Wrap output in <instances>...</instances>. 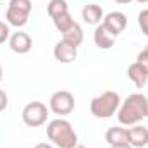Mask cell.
<instances>
[{
  "label": "cell",
  "mask_w": 148,
  "mask_h": 148,
  "mask_svg": "<svg viewBox=\"0 0 148 148\" xmlns=\"http://www.w3.org/2000/svg\"><path fill=\"white\" fill-rule=\"evenodd\" d=\"M147 103L148 97L143 93H133L124 102H121V107L117 110V121L121 126H134L141 122L147 117Z\"/></svg>",
  "instance_id": "obj_1"
},
{
  "label": "cell",
  "mask_w": 148,
  "mask_h": 148,
  "mask_svg": "<svg viewBox=\"0 0 148 148\" xmlns=\"http://www.w3.org/2000/svg\"><path fill=\"white\" fill-rule=\"evenodd\" d=\"M47 136L55 147L59 148H71L77 145V134L73 129V124L67 119H53L47 126Z\"/></svg>",
  "instance_id": "obj_2"
},
{
  "label": "cell",
  "mask_w": 148,
  "mask_h": 148,
  "mask_svg": "<svg viewBox=\"0 0 148 148\" xmlns=\"http://www.w3.org/2000/svg\"><path fill=\"white\" fill-rule=\"evenodd\" d=\"M121 102L122 100L117 91H103L102 95H98L91 100L90 112H91V115H95L98 119H109L117 114Z\"/></svg>",
  "instance_id": "obj_3"
},
{
  "label": "cell",
  "mask_w": 148,
  "mask_h": 148,
  "mask_svg": "<svg viewBox=\"0 0 148 148\" xmlns=\"http://www.w3.org/2000/svg\"><path fill=\"white\" fill-rule=\"evenodd\" d=\"M31 10H33L31 0H10L9 7H7V12H5L7 24L9 26H16V28L26 26Z\"/></svg>",
  "instance_id": "obj_4"
},
{
  "label": "cell",
  "mask_w": 148,
  "mask_h": 148,
  "mask_svg": "<svg viewBox=\"0 0 148 148\" xmlns=\"http://www.w3.org/2000/svg\"><path fill=\"white\" fill-rule=\"evenodd\" d=\"M21 117L28 127H40L48 119V109L41 102H29L28 105H24Z\"/></svg>",
  "instance_id": "obj_5"
},
{
  "label": "cell",
  "mask_w": 148,
  "mask_h": 148,
  "mask_svg": "<svg viewBox=\"0 0 148 148\" xmlns=\"http://www.w3.org/2000/svg\"><path fill=\"white\" fill-rule=\"evenodd\" d=\"M74 97L71 91H66V90H60V91H55L52 97H50V102H48V107L50 110L53 112L55 115H69L74 110Z\"/></svg>",
  "instance_id": "obj_6"
},
{
  "label": "cell",
  "mask_w": 148,
  "mask_h": 148,
  "mask_svg": "<svg viewBox=\"0 0 148 148\" xmlns=\"http://www.w3.org/2000/svg\"><path fill=\"white\" fill-rule=\"evenodd\" d=\"M102 24H103V28H105L110 35H114V36L117 38L124 29H126V26H127V17H126L124 12L112 10L107 16H103Z\"/></svg>",
  "instance_id": "obj_7"
},
{
  "label": "cell",
  "mask_w": 148,
  "mask_h": 148,
  "mask_svg": "<svg viewBox=\"0 0 148 148\" xmlns=\"http://www.w3.org/2000/svg\"><path fill=\"white\" fill-rule=\"evenodd\" d=\"M9 47L14 53H28L31 48H33V40L28 33L24 31H17V33H12L10 38H9Z\"/></svg>",
  "instance_id": "obj_8"
},
{
  "label": "cell",
  "mask_w": 148,
  "mask_h": 148,
  "mask_svg": "<svg viewBox=\"0 0 148 148\" xmlns=\"http://www.w3.org/2000/svg\"><path fill=\"white\" fill-rule=\"evenodd\" d=\"M53 57H55V60H59L60 64H71V62L76 60V57H77V48L73 47L71 43L60 40V41H57L55 47H53Z\"/></svg>",
  "instance_id": "obj_9"
},
{
  "label": "cell",
  "mask_w": 148,
  "mask_h": 148,
  "mask_svg": "<svg viewBox=\"0 0 148 148\" xmlns=\"http://www.w3.org/2000/svg\"><path fill=\"white\" fill-rule=\"evenodd\" d=\"M127 134V143L133 148H143L148 145V127L134 124L129 126V129H126Z\"/></svg>",
  "instance_id": "obj_10"
},
{
  "label": "cell",
  "mask_w": 148,
  "mask_h": 148,
  "mask_svg": "<svg viewBox=\"0 0 148 148\" xmlns=\"http://www.w3.org/2000/svg\"><path fill=\"white\" fill-rule=\"evenodd\" d=\"M81 17L86 24H95L98 26L103 21V10L98 3H86L81 10Z\"/></svg>",
  "instance_id": "obj_11"
},
{
  "label": "cell",
  "mask_w": 148,
  "mask_h": 148,
  "mask_svg": "<svg viewBox=\"0 0 148 148\" xmlns=\"http://www.w3.org/2000/svg\"><path fill=\"white\" fill-rule=\"evenodd\" d=\"M93 41H95V45L100 48V50H109L114 47V43H115V36L110 35L105 28H103V24L100 23L97 28H95V33H93Z\"/></svg>",
  "instance_id": "obj_12"
},
{
  "label": "cell",
  "mask_w": 148,
  "mask_h": 148,
  "mask_svg": "<svg viewBox=\"0 0 148 148\" xmlns=\"http://www.w3.org/2000/svg\"><path fill=\"white\" fill-rule=\"evenodd\" d=\"M127 77L134 83L136 88H143L148 83V71L143 66H140L138 62H133L127 67Z\"/></svg>",
  "instance_id": "obj_13"
},
{
  "label": "cell",
  "mask_w": 148,
  "mask_h": 148,
  "mask_svg": "<svg viewBox=\"0 0 148 148\" xmlns=\"http://www.w3.org/2000/svg\"><path fill=\"white\" fill-rule=\"evenodd\" d=\"M105 141L114 147V145H121V143H127V134L126 129L122 126H114L110 129H107L105 133Z\"/></svg>",
  "instance_id": "obj_14"
},
{
  "label": "cell",
  "mask_w": 148,
  "mask_h": 148,
  "mask_svg": "<svg viewBox=\"0 0 148 148\" xmlns=\"http://www.w3.org/2000/svg\"><path fill=\"white\" fill-rule=\"evenodd\" d=\"M62 40L64 41H67V43H71L73 47H79L81 43H83V40H84V33H83V28L77 24V23H74V26L71 29H67L66 33H62Z\"/></svg>",
  "instance_id": "obj_15"
},
{
  "label": "cell",
  "mask_w": 148,
  "mask_h": 148,
  "mask_svg": "<svg viewBox=\"0 0 148 148\" xmlns=\"http://www.w3.org/2000/svg\"><path fill=\"white\" fill-rule=\"evenodd\" d=\"M66 12H69V5L66 0H50L47 5V14L50 16V19H53L60 14H66Z\"/></svg>",
  "instance_id": "obj_16"
},
{
  "label": "cell",
  "mask_w": 148,
  "mask_h": 148,
  "mask_svg": "<svg viewBox=\"0 0 148 148\" xmlns=\"http://www.w3.org/2000/svg\"><path fill=\"white\" fill-rule=\"evenodd\" d=\"M53 21V26H55V29L59 31V33H66L67 29H71L74 26V21L73 16L69 14V12H66V14H60V16H57V17H53L52 19Z\"/></svg>",
  "instance_id": "obj_17"
},
{
  "label": "cell",
  "mask_w": 148,
  "mask_h": 148,
  "mask_svg": "<svg viewBox=\"0 0 148 148\" xmlns=\"http://www.w3.org/2000/svg\"><path fill=\"white\" fill-rule=\"evenodd\" d=\"M138 26L141 29V33L148 36V9H143L140 14H138Z\"/></svg>",
  "instance_id": "obj_18"
},
{
  "label": "cell",
  "mask_w": 148,
  "mask_h": 148,
  "mask_svg": "<svg viewBox=\"0 0 148 148\" xmlns=\"http://www.w3.org/2000/svg\"><path fill=\"white\" fill-rule=\"evenodd\" d=\"M9 38H10L9 24H7V23H3V21H0V45H2V43H5V41H9Z\"/></svg>",
  "instance_id": "obj_19"
},
{
  "label": "cell",
  "mask_w": 148,
  "mask_h": 148,
  "mask_svg": "<svg viewBox=\"0 0 148 148\" xmlns=\"http://www.w3.org/2000/svg\"><path fill=\"white\" fill-rule=\"evenodd\" d=\"M136 62H138L140 66H143V67H145V69L148 71V55L145 53V52H143V50L138 53V57H136Z\"/></svg>",
  "instance_id": "obj_20"
},
{
  "label": "cell",
  "mask_w": 148,
  "mask_h": 148,
  "mask_svg": "<svg viewBox=\"0 0 148 148\" xmlns=\"http://www.w3.org/2000/svg\"><path fill=\"white\" fill-rule=\"evenodd\" d=\"M7 105H9V97H7V93L3 90H0V112L5 110Z\"/></svg>",
  "instance_id": "obj_21"
},
{
  "label": "cell",
  "mask_w": 148,
  "mask_h": 148,
  "mask_svg": "<svg viewBox=\"0 0 148 148\" xmlns=\"http://www.w3.org/2000/svg\"><path fill=\"white\" fill-rule=\"evenodd\" d=\"M110 148H133L129 143H121V145H114V147H110Z\"/></svg>",
  "instance_id": "obj_22"
},
{
  "label": "cell",
  "mask_w": 148,
  "mask_h": 148,
  "mask_svg": "<svg viewBox=\"0 0 148 148\" xmlns=\"http://www.w3.org/2000/svg\"><path fill=\"white\" fill-rule=\"evenodd\" d=\"M35 148H53V147H52V145H48V143H38Z\"/></svg>",
  "instance_id": "obj_23"
},
{
  "label": "cell",
  "mask_w": 148,
  "mask_h": 148,
  "mask_svg": "<svg viewBox=\"0 0 148 148\" xmlns=\"http://www.w3.org/2000/svg\"><path fill=\"white\" fill-rule=\"evenodd\" d=\"M117 3H129V2H133V0H115Z\"/></svg>",
  "instance_id": "obj_24"
},
{
  "label": "cell",
  "mask_w": 148,
  "mask_h": 148,
  "mask_svg": "<svg viewBox=\"0 0 148 148\" xmlns=\"http://www.w3.org/2000/svg\"><path fill=\"white\" fill-rule=\"evenodd\" d=\"M71 148H86L84 145H81V143H77V145H74V147H71Z\"/></svg>",
  "instance_id": "obj_25"
},
{
  "label": "cell",
  "mask_w": 148,
  "mask_h": 148,
  "mask_svg": "<svg viewBox=\"0 0 148 148\" xmlns=\"http://www.w3.org/2000/svg\"><path fill=\"white\" fill-rule=\"evenodd\" d=\"M2 77H3V71H2V66H0V81H2Z\"/></svg>",
  "instance_id": "obj_26"
},
{
  "label": "cell",
  "mask_w": 148,
  "mask_h": 148,
  "mask_svg": "<svg viewBox=\"0 0 148 148\" xmlns=\"http://www.w3.org/2000/svg\"><path fill=\"white\" fill-rule=\"evenodd\" d=\"M143 52H145V53H147V55H148V45H147V47H145V48H143Z\"/></svg>",
  "instance_id": "obj_27"
},
{
  "label": "cell",
  "mask_w": 148,
  "mask_h": 148,
  "mask_svg": "<svg viewBox=\"0 0 148 148\" xmlns=\"http://www.w3.org/2000/svg\"><path fill=\"white\" fill-rule=\"evenodd\" d=\"M136 2H140V3H147L148 0H136Z\"/></svg>",
  "instance_id": "obj_28"
},
{
  "label": "cell",
  "mask_w": 148,
  "mask_h": 148,
  "mask_svg": "<svg viewBox=\"0 0 148 148\" xmlns=\"http://www.w3.org/2000/svg\"><path fill=\"white\" fill-rule=\"evenodd\" d=\"M147 117H148V103H147Z\"/></svg>",
  "instance_id": "obj_29"
}]
</instances>
